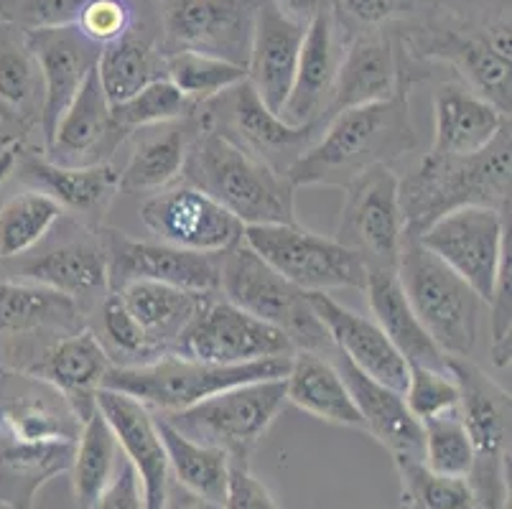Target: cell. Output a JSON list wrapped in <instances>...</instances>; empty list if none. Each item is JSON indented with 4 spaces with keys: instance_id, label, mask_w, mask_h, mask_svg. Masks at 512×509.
<instances>
[{
    "instance_id": "cell-1",
    "label": "cell",
    "mask_w": 512,
    "mask_h": 509,
    "mask_svg": "<svg viewBox=\"0 0 512 509\" xmlns=\"http://www.w3.org/2000/svg\"><path fill=\"white\" fill-rule=\"evenodd\" d=\"M416 148L408 79L388 100L337 112L314 146L293 163L288 181L299 186H344L372 166H390Z\"/></svg>"
},
{
    "instance_id": "cell-2",
    "label": "cell",
    "mask_w": 512,
    "mask_h": 509,
    "mask_svg": "<svg viewBox=\"0 0 512 509\" xmlns=\"http://www.w3.org/2000/svg\"><path fill=\"white\" fill-rule=\"evenodd\" d=\"M181 181L197 186L225 207L242 227L250 224H293L296 196L288 176L276 174L232 140L209 128L199 112V130L186 148Z\"/></svg>"
},
{
    "instance_id": "cell-3",
    "label": "cell",
    "mask_w": 512,
    "mask_h": 509,
    "mask_svg": "<svg viewBox=\"0 0 512 509\" xmlns=\"http://www.w3.org/2000/svg\"><path fill=\"white\" fill-rule=\"evenodd\" d=\"M400 212L408 235L462 207L510 209V125L477 156L431 153L416 171L400 179Z\"/></svg>"
},
{
    "instance_id": "cell-4",
    "label": "cell",
    "mask_w": 512,
    "mask_h": 509,
    "mask_svg": "<svg viewBox=\"0 0 512 509\" xmlns=\"http://www.w3.org/2000/svg\"><path fill=\"white\" fill-rule=\"evenodd\" d=\"M291 357L260 359L250 364H209L169 352L138 367H110L102 387L123 392L148 410L169 415L192 408L235 385L283 380L291 367Z\"/></svg>"
},
{
    "instance_id": "cell-5",
    "label": "cell",
    "mask_w": 512,
    "mask_h": 509,
    "mask_svg": "<svg viewBox=\"0 0 512 509\" xmlns=\"http://www.w3.org/2000/svg\"><path fill=\"white\" fill-rule=\"evenodd\" d=\"M395 275L413 314L441 352L446 357H469L477 344L482 298L408 232L400 242Z\"/></svg>"
},
{
    "instance_id": "cell-6",
    "label": "cell",
    "mask_w": 512,
    "mask_h": 509,
    "mask_svg": "<svg viewBox=\"0 0 512 509\" xmlns=\"http://www.w3.org/2000/svg\"><path fill=\"white\" fill-rule=\"evenodd\" d=\"M217 260H220V293L225 301L283 331L296 352H316L329 357L334 347L327 329L316 319L309 296L301 288L276 273L258 252L245 245V240L227 247L217 255Z\"/></svg>"
},
{
    "instance_id": "cell-7",
    "label": "cell",
    "mask_w": 512,
    "mask_h": 509,
    "mask_svg": "<svg viewBox=\"0 0 512 509\" xmlns=\"http://www.w3.org/2000/svg\"><path fill=\"white\" fill-rule=\"evenodd\" d=\"M449 372L459 390L456 410L472 441L474 464L467 482L477 507L505 509L510 494V392L469 357H449Z\"/></svg>"
},
{
    "instance_id": "cell-8",
    "label": "cell",
    "mask_w": 512,
    "mask_h": 509,
    "mask_svg": "<svg viewBox=\"0 0 512 509\" xmlns=\"http://www.w3.org/2000/svg\"><path fill=\"white\" fill-rule=\"evenodd\" d=\"M286 405V377L222 390L192 408L161 415L184 436L220 448L230 459H250L255 443Z\"/></svg>"
},
{
    "instance_id": "cell-9",
    "label": "cell",
    "mask_w": 512,
    "mask_h": 509,
    "mask_svg": "<svg viewBox=\"0 0 512 509\" xmlns=\"http://www.w3.org/2000/svg\"><path fill=\"white\" fill-rule=\"evenodd\" d=\"M242 240L304 293H327L334 288L365 291L367 268L355 252L296 222L250 224L242 230Z\"/></svg>"
},
{
    "instance_id": "cell-10",
    "label": "cell",
    "mask_w": 512,
    "mask_h": 509,
    "mask_svg": "<svg viewBox=\"0 0 512 509\" xmlns=\"http://www.w3.org/2000/svg\"><path fill=\"white\" fill-rule=\"evenodd\" d=\"M202 120L237 148L248 151L276 174L288 176L291 166L309 151L324 130V120L288 125L263 105L248 79L199 107Z\"/></svg>"
},
{
    "instance_id": "cell-11",
    "label": "cell",
    "mask_w": 512,
    "mask_h": 509,
    "mask_svg": "<svg viewBox=\"0 0 512 509\" xmlns=\"http://www.w3.org/2000/svg\"><path fill=\"white\" fill-rule=\"evenodd\" d=\"M400 179L390 166H372L344 186L342 214L334 240L352 250L367 270L398 268L406 222L400 212Z\"/></svg>"
},
{
    "instance_id": "cell-12",
    "label": "cell",
    "mask_w": 512,
    "mask_h": 509,
    "mask_svg": "<svg viewBox=\"0 0 512 509\" xmlns=\"http://www.w3.org/2000/svg\"><path fill=\"white\" fill-rule=\"evenodd\" d=\"M505 214L492 207H462L428 224L418 235V242L454 270L484 303L495 286L502 252L510 245V219Z\"/></svg>"
},
{
    "instance_id": "cell-13",
    "label": "cell",
    "mask_w": 512,
    "mask_h": 509,
    "mask_svg": "<svg viewBox=\"0 0 512 509\" xmlns=\"http://www.w3.org/2000/svg\"><path fill=\"white\" fill-rule=\"evenodd\" d=\"M260 0H158L164 54L194 51L248 69Z\"/></svg>"
},
{
    "instance_id": "cell-14",
    "label": "cell",
    "mask_w": 512,
    "mask_h": 509,
    "mask_svg": "<svg viewBox=\"0 0 512 509\" xmlns=\"http://www.w3.org/2000/svg\"><path fill=\"white\" fill-rule=\"evenodd\" d=\"M293 352L296 347L283 331L217 296L204 303L174 347V354L209 364H250Z\"/></svg>"
},
{
    "instance_id": "cell-15",
    "label": "cell",
    "mask_w": 512,
    "mask_h": 509,
    "mask_svg": "<svg viewBox=\"0 0 512 509\" xmlns=\"http://www.w3.org/2000/svg\"><path fill=\"white\" fill-rule=\"evenodd\" d=\"M141 222L158 242L204 255L225 252L245 230L240 219L186 181L153 191L141 207Z\"/></svg>"
},
{
    "instance_id": "cell-16",
    "label": "cell",
    "mask_w": 512,
    "mask_h": 509,
    "mask_svg": "<svg viewBox=\"0 0 512 509\" xmlns=\"http://www.w3.org/2000/svg\"><path fill=\"white\" fill-rule=\"evenodd\" d=\"M102 247L107 255L110 291H118L133 280H151L204 296H220L217 255L181 250L166 242L133 240L123 232H105Z\"/></svg>"
},
{
    "instance_id": "cell-17",
    "label": "cell",
    "mask_w": 512,
    "mask_h": 509,
    "mask_svg": "<svg viewBox=\"0 0 512 509\" xmlns=\"http://www.w3.org/2000/svg\"><path fill=\"white\" fill-rule=\"evenodd\" d=\"M31 54L36 56L44 79V107H41V140L44 148L54 138L59 120L77 97L92 69L97 67L102 46L92 44L77 26H54L23 31Z\"/></svg>"
},
{
    "instance_id": "cell-18",
    "label": "cell",
    "mask_w": 512,
    "mask_h": 509,
    "mask_svg": "<svg viewBox=\"0 0 512 509\" xmlns=\"http://www.w3.org/2000/svg\"><path fill=\"white\" fill-rule=\"evenodd\" d=\"M85 420L57 387L6 367L0 370V436L74 443Z\"/></svg>"
},
{
    "instance_id": "cell-19",
    "label": "cell",
    "mask_w": 512,
    "mask_h": 509,
    "mask_svg": "<svg viewBox=\"0 0 512 509\" xmlns=\"http://www.w3.org/2000/svg\"><path fill=\"white\" fill-rule=\"evenodd\" d=\"M110 367L113 364L107 359L100 339L90 329L59 336L57 342H51L34 357H23L11 364V370L26 372L36 380H44L46 385L57 387L82 420L95 413V395Z\"/></svg>"
},
{
    "instance_id": "cell-20",
    "label": "cell",
    "mask_w": 512,
    "mask_h": 509,
    "mask_svg": "<svg viewBox=\"0 0 512 509\" xmlns=\"http://www.w3.org/2000/svg\"><path fill=\"white\" fill-rule=\"evenodd\" d=\"M316 319L327 329L332 347L360 372L395 392L408 385V362L400 357L383 329L352 308L342 306L327 293H306Z\"/></svg>"
},
{
    "instance_id": "cell-21",
    "label": "cell",
    "mask_w": 512,
    "mask_h": 509,
    "mask_svg": "<svg viewBox=\"0 0 512 509\" xmlns=\"http://www.w3.org/2000/svg\"><path fill=\"white\" fill-rule=\"evenodd\" d=\"M306 23L283 13L273 0H260L250 41L248 82L271 112L281 115L299 67Z\"/></svg>"
},
{
    "instance_id": "cell-22",
    "label": "cell",
    "mask_w": 512,
    "mask_h": 509,
    "mask_svg": "<svg viewBox=\"0 0 512 509\" xmlns=\"http://www.w3.org/2000/svg\"><path fill=\"white\" fill-rule=\"evenodd\" d=\"M95 405L118 441L120 454L133 464L143 482L146 509H161L169 487V459L161 436H158L156 418L146 405L128 398L123 392L100 387Z\"/></svg>"
},
{
    "instance_id": "cell-23",
    "label": "cell",
    "mask_w": 512,
    "mask_h": 509,
    "mask_svg": "<svg viewBox=\"0 0 512 509\" xmlns=\"http://www.w3.org/2000/svg\"><path fill=\"white\" fill-rule=\"evenodd\" d=\"M128 135L113 120L110 102L100 87L97 72L92 69L85 84L79 87L77 97L59 120L54 138L44 148L46 158L59 166H92V163H107L115 148Z\"/></svg>"
},
{
    "instance_id": "cell-24",
    "label": "cell",
    "mask_w": 512,
    "mask_h": 509,
    "mask_svg": "<svg viewBox=\"0 0 512 509\" xmlns=\"http://www.w3.org/2000/svg\"><path fill=\"white\" fill-rule=\"evenodd\" d=\"M334 16H337L334 11H324L306 26L293 87L278 115L288 125L319 123V120L327 123L329 97H332L334 77H337L344 49L337 41Z\"/></svg>"
},
{
    "instance_id": "cell-25",
    "label": "cell",
    "mask_w": 512,
    "mask_h": 509,
    "mask_svg": "<svg viewBox=\"0 0 512 509\" xmlns=\"http://www.w3.org/2000/svg\"><path fill=\"white\" fill-rule=\"evenodd\" d=\"M355 408L362 418V431L370 433L393 459H423V428L421 420L408 410L403 392L380 385L365 372H360L352 362L339 354L334 359Z\"/></svg>"
},
{
    "instance_id": "cell-26",
    "label": "cell",
    "mask_w": 512,
    "mask_h": 509,
    "mask_svg": "<svg viewBox=\"0 0 512 509\" xmlns=\"http://www.w3.org/2000/svg\"><path fill=\"white\" fill-rule=\"evenodd\" d=\"M403 64L395 54L390 39L380 34L355 36L342 49L332 97H329L327 120L349 107L388 100L403 84Z\"/></svg>"
},
{
    "instance_id": "cell-27",
    "label": "cell",
    "mask_w": 512,
    "mask_h": 509,
    "mask_svg": "<svg viewBox=\"0 0 512 509\" xmlns=\"http://www.w3.org/2000/svg\"><path fill=\"white\" fill-rule=\"evenodd\" d=\"M510 125V115L464 84H444L434 95V146L439 156H477Z\"/></svg>"
},
{
    "instance_id": "cell-28",
    "label": "cell",
    "mask_w": 512,
    "mask_h": 509,
    "mask_svg": "<svg viewBox=\"0 0 512 509\" xmlns=\"http://www.w3.org/2000/svg\"><path fill=\"white\" fill-rule=\"evenodd\" d=\"M44 79L36 56L18 26L0 21V128L6 138H23L41 125Z\"/></svg>"
},
{
    "instance_id": "cell-29",
    "label": "cell",
    "mask_w": 512,
    "mask_h": 509,
    "mask_svg": "<svg viewBox=\"0 0 512 509\" xmlns=\"http://www.w3.org/2000/svg\"><path fill=\"white\" fill-rule=\"evenodd\" d=\"M21 174L36 184V191L51 196L64 212H74L87 222H100L120 191L118 168L110 163L59 166L46 156H26L21 161Z\"/></svg>"
},
{
    "instance_id": "cell-30",
    "label": "cell",
    "mask_w": 512,
    "mask_h": 509,
    "mask_svg": "<svg viewBox=\"0 0 512 509\" xmlns=\"http://www.w3.org/2000/svg\"><path fill=\"white\" fill-rule=\"evenodd\" d=\"M13 273L36 286L51 288L72 298L79 308L102 301L110 291L107 255L102 240H77L49 250L41 258L21 263Z\"/></svg>"
},
{
    "instance_id": "cell-31",
    "label": "cell",
    "mask_w": 512,
    "mask_h": 509,
    "mask_svg": "<svg viewBox=\"0 0 512 509\" xmlns=\"http://www.w3.org/2000/svg\"><path fill=\"white\" fill-rule=\"evenodd\" d=\"M367 303L375 316V324L383 329L400 357L408 364L428 367V370H449V357L431 339L418 316L413 314L406 293L400 288V280L393 270H367L365 283Z\"/></svg>"
},
{
    "instance_id": "cell-32",
    "label": "cell",
    "mask_w": 512,
    "mask_h": 509,
    "mask_svg": "<svg viewBox=\"0 0 512 509\" xmlns=\"http://www.w3.org/2000/svg\"><path fill=\"white\" fill-rule=\"evenodd\" d=\"M74 443L16 441L0 436V509H34L41 489L69 474Z\"/></svg>"
},
{
    "instance_id": "cell-33",
    "label": "cell",
    "mask_w": 512,
    "mask_h": 509,
    "mask_svg": "<svg viewBox=\"0 0 512 509\" xmlns=\"http://www.w3.org/2000/svg\"><path fill=\"white\" fill-rule=\"evenodd\" d=\"M418 54L449 62L464 74L469 90L510 115V62L497 56L484 39L454 28H434L418 39Z\"/></svg>"
},
{
    "instance_id": "cell-34",
    "label": "cell",
    "mask_w": 512,
    "mask_h": 509,
    "mask_svg": "<svg viewBox=\"0 0 512 509\" xmlns=\"http://www.w3.org/2000/svg\"><path fill=\"white\" fill-rule=\"evenodd\" d=\"M286 403L332 426L362 428L355 400L349 395L337 364L324 354L293 352L286 375Z\"/></svg>"
},
{
    "instance_id": "cell-35",
    "label": "cell",
    "mask_w": 512,
    "mask_h": 509,
    "mask_svg": "<svg viewBox=\"0 0 512 509\" xmlns=\"http://www.w3.org/2000/svg\"><path fill=\"white\" fill-rule=\"evenodd\" d=\"M82 326V308L72 298L29 280L0 278V331L11 336L59 334Z\"/></svg>"
},
{
    "instance_id": "cell-36",
    "label": "cell",
    "mask_w": 512,
    "mask_h": 509,
    "mask_svg": "<svg viewBox=\"0 0 512 509\" xmlns=\"http://www.w3.org/2000/svg\"><path fill=\"white\" fill-rule=\"evenodd\" d=\"M115 293L123 298L125 308L138 321V326L146 331L153 347L161 349L164 354L174 352L186 326L192 324L194 316L212 298L204 296V293L166 286V283H151V280H133Z\"/></svg>"
},
{
    "instance_id": "cell-37",
    "label": "cell",
    "mask_w": 512,
    "mask_h": 509,
    "mask_svg": "<svg viewBox=\"0 0 512 509\" xmlns=\"http://www.w3.org/2000/svg\"><path fill=\"white\" fill-rule=\"evenodd\" d=\"M161 133L143 135L118 171L120 191H161L174 184L184 168L186 148L199 130V110L192 118L161 125Z\"/></svg>"
},
{
    "instance_id": "cell-38",
    "label": "cell",
    "mask_w": 512,
    "mask_h": 509,
    "mask_svg": "<svg viewBox=\"0 0 512 509\" xmlns=\"http://www.w3.org/2000/svg\"><path fill=\"white\" fill-rule=\"evenodd\" d=\"M158 436L164 441L169 474L186 492L197 494L204 502L222 509L227 492V476H230V456L220 448L197 443L181 431H176L169 420L156 418Z\"/></svg>"
},
{
    "instance_id": "cell-39",
    "label": "cell",
    "mask_w": 512,
    "mask_h": 509,
    "mask_svg": "<svg viewBox=\"0 0 512 509\" xmlns=\"http://www.w3.org/2000/svg\"><path fill=\"white\" fill-rule=\"evenodd\" d=\"M95 72L110 107L120 105L146 84L164 77V51H158L153 41L133 26L123 39L102 46Z\"/></svg>"
},
{
    "instance_id": "cell-40",
    "label": "cell",
    "mask_w": 512,
    "mask_h": 509,
    "mask_svg": "<svg viewBox=\"0 0 512 509\" xmlns=\"http://www.w3.org/2000/svg\"><path fill=\"white\" fill-rule=\"evenodd\" d=\"M118 454V441L95 405V413L82 423L79 438L74 441V459L72 469H69L72 492L79 509H90L97 494L113 479L115 469H118Z\"/></svg>"
},
{
    "instance_id": "cell-41",
    "label": "cell",
    "mask_w": 512,
    "mask_h": 509,
    "mask_svg": "<svg viewBox=\"0 0 512 509\" xmlns=\"http://www.w3.org/2000/svg\"><path fill=\"white\" fill-rule=\"evenodd\" d=\"M64 217V209L41 191H26L0 207V260L34 250Z\"/></svg>"
},
{
    "instance_id": "cell-42",
    "label": "cell",
    "mask_w": 512,
    "mask_h": 509,
    "mask_svg": "<svg viewBox=\"0 0 512 509\" xmlns=\"http://www.w3.org/2000/svg\"><path fill=\"white\" fill-rule=\"evenodd\" d=\"M164 77L192 105L202 107L242 79H248V69L194 51H174L164 54Z\"/></svg>"
},
{
    "instance_id": "cell-43",
    "label": "cell",
    "mask_w": 512,
    "mask_h": 509,
    "mask_svg": "<svg viewBox=\"0 0 512 509\" xmlns=\"http://www.w3.org/2000/svg\"><path fill=\"white\" fill-rule=\"evenodd\" d=\"M393 461L400 482V509H479L467 479L436 474L423 459L400 456Z\"/></svg>"
},
{
    "instance_id": "cell-44",
    "label": "cell",
    "mask_w": 512,
    "mask_h": 509,
    "mask_svg": "<svg viewBox=\"0 0 512 509\" xmlns=\"http://www.w3.org/2000/svg\"><path fill=\"white\" fill-rule=\"evenodd\" d=\"M97 339L113 367H138V364L164 357V352L153 347L146 331L130 316L123 298L115 291H110L100 301V336Z\"/></svg>"
},
{
    "instance_id": "cell-45",
    "label": "cell",
    "mask_w": 512,
    "mask_h": 509,
    "mask_svg": "<svg viewBox=\"0 0 512 509\" xmlns=\"http://www.w3.org/2000/svg\"><path fill=\"white\" fill-rule=\"evenodd\" d=\"M423 464L436 474L467 479L474 464L472 441L467 436L459 410H446L434 418L421 420Z\"/></svg>"
},
{
    "instance_id": "cell-46",
    "label": "cell",
    "mask_w": 512,
    "mask_h": 509,
    "mask_svg": "<svg viewBox=\"0 0 512 509\" xmlns=\"http://www.w3.org/2000/svg\"><path fill=\"white\" fill-rule=\"evenodd\" d=\"M197 110L199 107L186 100L166 77L146 84L141 92H136V95L128 97L120 105L110 107L115 123L128 130V133L138 128H153V125H166L192 118Z\"/></svg>"
},
{
    "instance_id": "cell-47",
    "label": "cell",
    "mask_w": 512,
    "mask_h": 509,
    "mask_svg": "<svg viewBox=\"0 0 512 509\" xmlns=\"http://www.w3.org/2000/svg\"><path fill=\"white\" fill-rule=\"evenodd\" d=\"M403 400L418 420H426L454 410L459 403V390L449 370H428L408 364V385L403 390Z\"/></svg>"
},
{
    "instance_id": "cell-48",
    "label": "cell",
    "mask_w": 512,
    "mask_h": 509,
    "mask_svg": "<svg viewBox=\"0 0 512 509\" xmlns=\"http://www.w3.org/2000/svg\"><path fill=\"white\" fill-rule=\"evenodd\" d=\"M74 26L92 44L107 46L123 39L136 26V13L130 0H85Z\"/></svg>"
},
{
    "instance_id": "cell-49",
    "label": "cell",
    "mask_w": 512,
    "mask_h": 509,
    "mask_svg": "<svg viewBox=\"0 0 512 509\" xmlns=\"http://www.w3.org/2000/svg\"><path fill=\"white\" fill-rule=\"evenodd\" d=\"M490 357L495 367H510V245L502 252V263L497 270L495 286L490 298Z\"/></svg>"
},
{
    "instance_id": "cell-50",
    "label": "cell",
    "mask_w": 512,
    "mask_h": 509,
    "mask_svg": "<svg viewBox=\"0 0 512 509\" xmlns=\"http://www.w3.org/2000/svg\"><path fill=\"white\" fill-rule=\"evenodd\" d=\"M82 3L85 0H6L3 21L13 23L21 31L74 26Z\"/></svg>"
},
{
    "instance_id": "cell-51",
    "label": "cell",
    "mask_w": 512,
    "mask_h": 509,
    "mask_svg": "<svg viewBox=\"0 0 512 509\" xmlns=\"http://www.w3.org/2000/svg\"><path fill=\"white\" fill-rule=\"evenodd\" d=\"M222 509H278L271 489L250 471V461L230 459V476Z\"/></svg>"
},
{
    "instance_id": "cell-52",
    "label": "cell",
    "mask_w": 512,
    "mask_h": 509,
    "mask_svg": "<svg viewBox=\"0 0 512 509\" xmlns=\"http://www.w3.org/2000/svg\"><path fill=\"white\" fill-rule=\"evenodd\" d=\"M90 509H146V494H143V482L138 471L130 461H120L113 479L107 487L97 494Z\"/></svg>"
},
{
    "instance_id": "cell-53",
    "label": "cell",
    "mask_w": 512,
    "mask_h": 509,
    "mask_svg": "<svg viewBox=\"0 0 512 509\" xmlns=\"http://www.w3.org/2000/svg\"><path fill=\"white\" fill-rule=\"evenodd\" d=\"M413 6H416V0H342L339 11H347L349 16L367 26H377L395 16H403Z\"/></svg>"
},
{
    "instance_id": "cell-54",
    "label": "cell",
    "mask_w": 512,
    "mask_h": 509,
    "mask_svg": "<svg viewBox=\"0 0 512 509\" xmlns=\"http://www.w3.org/2000/svg\"><path fill=\"white\" fill-rule=\"evenodd\" d=\"M273 3H276L283 13H288V16L296 18V21L306 23V26H309L319 13L332 11V6H329L327 0H273Z\"/></svg>"
},
{
    "instance_id": "cell-55",
    "label": "cell",
    "mask_w": 512,
    "mask_h": 509,
    "mask_svg": "<svg viewBox=\"0 0 512 509\" xmlns=\"http://www.w3.org/2000/svg\"><path fill=\"white\" fill-rule=\"evenodd\" d=\"M161 509H220V507H214V504L204 502V499H199L197 494L186 492V489L179 487L174 479H169L164 507Z\"/></svg>"
},
{
    "instance_id": "cell-56",
    "label": "cell",
    "mask_w": 512,
    "mask_h": 509,
    "mask_svg": "<svg viewBox=\"0 0 512 509\" xmlns=\"http://www.w3.org/2000/svg\"><path fill=\"white\" fill-rule=\"evenodd\" d=\"M484 41H487V46H490L497 56H502V59L510 62V18H502L495 26H490L487 39Z\"/></svg>"
},
{
    "instance_id": "cell-57",
    "label": "cell",
    "mask_w": 512,
    "mask_h": 509,
    "mask_svg": "<svg viewBox=\"0 0 512 509\" xmlns=\"http://www.w3.org/2000/svg\"><path fill=\"white\" fill-rule=\"evenodd\" d=\"M18 163V148H6V151H0V184L13 174V168Z\"/></svg>"
},
{
    "instance_id": "cell-58",
    "label": "cell",
    "mask_w": 512,
    "mask_h": 509,
    "mask_svg": "<svg viewBox=\"0 0 512 509\" xmlns=\"http://www.w3.org/2000/svg\"><path fill=\"white\" fill-rule=\"evenodd\" d=\"M329 6H332L334 13H339V8H342V0H327Z\"/></svg>"
},
{
    "instance_id": "cell-59",
    "label": "cell",
    "mask_w": 512,
    "mask_h": 509,
    "mask_svg": "<svg viewBox=\"0 0 512 509\" xmlns=\"http://www.w3.org/2000/svg\"><path fill=\"white\" fill-rule=\"evenodd\" d=\"M3 16H6V0H0V21H3Z\"/></svg>"
},
{
    "instance_id": "cell-60",
    "label": "cell",
    "mask_w": 512,
    "mask_h": 509,
    "mask_svg": "<svg viewBox=\"0 0 512 509\" xmlns=\"http://www.w3.org/2000/svg\"><path fill=\"white\" fill-rule=\"evenodd\" d=\"M0 135H3V128H0Z\"/></svg>"
}]
</instances>
